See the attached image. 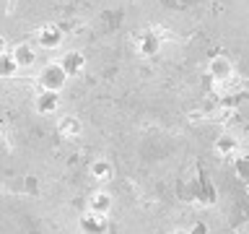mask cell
<instances>
[{"instance_id":"5bb4252c","label":"cell","mask_w":249,"mask_h":234,"mask_svg":"<svg viewBox=\"0 0 249 234\" xmlns=\"http://www.w3.org/2000/svg\"><path fill=\"white\" fill-rule=\"evenodd\" d=\"M190 234H210V229H208V224H202V221H195L190 229H187Z\"/></svg>"},{"instance_id":"8fae6325","label":"cell","mask_w":249,"mask_h":234,"mask_svg":"<svg viewBox=\"0 0 249 234\" xmlns=\"http://www.w3.org/2000/svg\"><path fill=\"white\" fill-rule=\"evenodd\" d=\"M89 175L99 187H107L114 177V167H112V161H107V159H93L89 164Z\"/></svg>"},{"instance_id":"5b68a950","label":"cell","mask_w":249,"mask_h":234,"mask_svg":"<svg viewBox=\"0 0 249 234\" xmlns=\"http://www.w3.org/2000/svg\"><path fill=\"white\" fill-rule=\"evenodd\" d=\"M114 208V195L107 190V187H99V190H93L89 195V200H86V211H91V214H99V216H109Z\"/></svg>"},{"instance_id":"4fadbf2b","label":"cell","mask_w":249,"mask_h":234,"mask_svg":"<svg viewBox=\"0 0 249 234\" xmlns=\"http://www.w3.org/2000/svg\"><path fill=\"white\" fill-rule=\"evenodd\" d=\"M18 70H21V68L16 65L11 50H8V52H0V81H11V78L18 76Z\"/></svg>"},{"instance_id":"9a60e30c","label":"cell","mask_w":249,"mask_h":234,"mask_svg":"<svg viewBox=\"0 0 249 234\" xmlns=\"http://www.w3.org/2000/svg\"><path fill=\"white\" fill-rule=\"evenodd\" d=\"M0 52H8V39L0 34Z\"/></svg>"},{"instance_id":"7a4b0ae2","label":"cell","mask_w":249,"mask_h":234,"mask_svg":"<svg viewBox=\"0 0 249 234\" xmlns=\"http://www.w3.org/2000/svg\"><path fill=\"white\" fill-rule=\"evenodd\" d=\"M161 47H163V34H161L159 29H143L135 37V52L143 60L156 58V55L161 52Z\"/></svg>"},{"instance_id":"7c38bea8","label":"cell","mask_w":249,"mask_h":234,"mask_svg":"<svg viewBox=\"0 0 249 234\" xmlns=\"http://www.w3.org/2000/svg\"><path fill=\"white\" fill-rule=\"evenodd\" d=\"M57 133H60V138H65V140H78L83 133V122L78 120L75 115H65V117H60V122H57Z\"/></svg>"},{"instance_id":"8992f818","label":"cell","mask_w":249,"mask_h":234,"mask_svg":"<svg viewBox=\"0 0 249 234\" xmlns=\"http://www.w3.org/2000/svg\"><path fill=\"white\" fill-rule=\"evenodd\" d=\"M213 148H215V154L221 156V159H233V156L241 151V140H239L236 133L223 130L221 136L213 140Z\"/></svg>"},{"instance_id":"277c9868","label":"cell","mask_w":249,"mask_h":234,"mask_svg":"<svg viewBox=\"0 0 249 234\" xmlns=\"http://www.w3.org/2000/svg\"><path fill=\"white\" fill-rule=\"evenodd\" d=\"M62 42H65V31L57 23H42L36 29V47L42 50H60Z\"/></svg>"},{"instance_id":"2e32d148","label":"cell","mask_w":249,"mask_h":234,"mask_svg":"<svg viewBox=\"0 0 249 234\" xmlns=\"http://www.w3.org/2000/svg\"><path fill=\"white\" fill-rule=\"evenodd\" d=\"M171 234H190V232H187V229H174Z\"/></svg>"},{"instance_id":"9c48e42d","label":"cell","mask_w":249,"mask_h":234,"mask_svg":"<svg viewBox=\"0 0 249 234\" xmlns=\"http://www.w3.org/2000/svg\"><path fill=\"white\" fill-rule=\"evenodd\" d=\"M60 104H62L60 91H36V97H34V109H36V115H42V117L54 115L60 109Z\"/></svg>"},{"instance_id":"52a82bcc","label":"cell","mask_w":249,"mask_h":234,"mask_svg":"<svg viewBox=\"0 0 249 234\" xmlns=\"http://www.w3.org/2000/svg\"><path fill=\"white\" fill-rule=\"evenodd\" d=\"M78 229L81 234H107L109 232V216H99L91 211H83L78 218Z\"/></svg>"},{"instance_id":"ba28073f","label":"cell","mask_w":249,"mask_h":234,"mask_svg":"<svg viewBox=\"0 0 249 234\" xmlns=\"http://www.w3.org/2000/svg\"><path fill=\"white\" fill-rule=\"evenodd\" d=\"M60 62V68L65 70V76L68 78H78L86 70V55L81 50H68V52H62V58H57Z\"/></svg>"},{"instance_id":"6da1fadb","label":"cell","mask_w":249,"mask_h":234,"mask_svg":"<svg viewBox=\"0 0 249 234\" xmlns=\"http://www.w3.org/2000/svg\"><path fill=\"white\" fill-rule=\"evenodd\" d=\"M70 81V78L65 76V70L60 68L57 60H50L47 65H42V70L36 73V86L39 91H60L65 89V83Z\"/></svg>"},{"instance_id":"3957f363","label":"cell","mask_w":249,"mask_h":234,"mask_svg":"<svg viewBox=\"0 0 249 234\" xmlns=\"http://www.w3.org/2000/svg\"><path fill=\"white\" fill-rule=\"evenodd\" d=\"M208 76H210V81L218 83V86L233 81V78H236L233 60L229 58V55H215V58H210V62H208Z\"/></svg>"},{"instance_id":"30bf717a","label":"cell","mask_w":249,"mask_h":234,"mask_svg":"<svg viewBox=\"0 0 249 234\" xmlns=\"http://www.w3.org/2000/svg\"><path fill=\"white\" fill-rule=\"evenodd\" d=\"M11 55H13L16 65H18L21 70L23 68H34L36 62H39V50H36L34 44H29V42H18L11 50Z\"/></svg>"}]
</instances>
